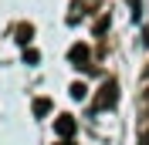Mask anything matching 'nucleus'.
I'll use <instances>...</instances> for the list:
<instances>
[{
	"instance_id": "2",
	"label": "nucleus",
	"mask_w": 149,
	"mask_h": 145,
	"mask_svg": "<svg viewBox=\"0 0 149 145\" xmlns=\"http://www.w3.org/2000/svg\"><path fill=\"white\" fill-rule=\"evenodd\" d=\"M54 132L61 138H71L74 132H78V122H74L71 115H61V118H54Z\"/></svg>"
},
{
	"instance_id": "3",
	"label": "nucleus",
	"mask_w": 149,
	"mask_h": 145,
	"mask_svg": "<svg viewBox=\"0 0 149 145\" xmlns=\"http://www.w3.org/2000/svg\"><path fill=\"white\" fill-rule=\"evenodd\" d=\"M68 61H71L74 68H85V61H88V47H85V44H74L71 51H68Z\"/></svg>"
},
{
	"instance_id": "5",
	"label": "nucleus",
	"mask_w": 149,
	"mask_h": 145,
	"mask_svg": "<svg viewBox=\"0 0 149 145\" xmlns=\"http://www.w3.org/2000/svg\"><path fill=\"white\" fill-rule=\"evenodd\" d=\"M31 34H34V27L31 24H20L17 27V44H31Z\"/></svg>"
},
{
	"instance_id": "4",
	"label": "nucleus",
	"mask_w": 149,
	"mask_h": 145,
	"mask_svg": "<svg viewBox=\"0 0 149 145\" xmlns=\"http://www.w3.org/2000/svg\"><path fill=\"white\" fill-rule=\"evenodd\" d=\"M31 108H34V115H37V118L47 115V111H51V98H34V105H31Z\"/></svg>"
},
{
	"instance_id": "6",
	"label": "nucleus",
	"mask_w": 149,
	"mask_h": 145,
	"mask_svg": "<svg viewBox=\"0 0 149 145\" xmlns=\"http://www.w3.org/2000/svg\"><path fill=\"white\" fill-rule=\"evenodd\" d=\"M85 95H88V88H85L81 81H74V84H71V98H74V101H85Z\"/></svg>"
},
{
	"instance_id": "1",
	"label": "nucleus",
	"mask_w": 149,
	"mask_h": 145,
	"mask_svg": "<svg viewBox=\"0 0 149 145\" xmlns=\"http://www.w3.org/2000/svg\"><path fill=\"white\" fill-rule=\"evenodd\" d=\"M115 101H119V84L109 78L102 84V91H98V98L92 101V111H109V108H115Z\"/></svg>"
},
{
	"instance_id": "7",
	"label": "nucleus",
	"mask_w": 149,
	"mask_h": 145,
	"mask_svg": "<svg viewBox=\"0 0 149 145\" xmlns=\"http://www.w3.org/2000/svg\"><path fill=\"white\" fill-rule=\"evenodd\" d=\"M41 61V54H37L34 47H27V51H24V64H37Z\"/></svg>"
},
{
	"instance_id": "8",
	"label": "nucleus",
	"mask_w": 149,
	"mask_h": 145,
	"mask_svg": "<svg viewBox=\"0 0 149 145\" xmlns=\"http://www.w3.org/2000/svg\"><path fill=\"white\" fill-rule=\"evenodd\" d=\"M142 145H149V132H146V135H142Z\"/></svg>"
},
{
	"instance_id": "9",
	"label": "nucleus",
	"mask_w": 149,
	"mask_h": 145,
	"mask_svg": "<svg viewBox=\"0 0 149 145\" xmlns=\"http://www.w3.org/2000/svg\"><path fill=\"white\" fill-rule=\"evenodd\" d=\"M58 145H71V142H58Z\"/></svg>"
}]
</instances>
